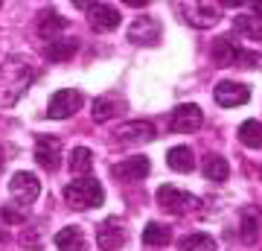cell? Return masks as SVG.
I'll list each match as a JSON object with an SVG mask.
<instances>
[{"label": "cell", "mask_w": 262, "mask_h": 251, "mask_svg": "<svg viewBox=\"0 0 262 251\" xmlns=\"http://www.w3.org/2000/svg\"><path fill=\"white\" fill-rule=\"evenodd\" d=\"M64 202L73 207V210L99 207L105 202V190H102V184H99L96 178L82 176V178H76V181H70V184L64 187Z\"/></svg>", "instance_id": "6da1fadb"}, {"label": "cell", "mask_w": 262, "mask_h": 251, "mask_svg": "<svg viewBox=\"0 0 262 251\" xmlns=\"http://www.w3.org/2000/svg\"><path fill=\"white\" fill-rule=\"evenodd\" d=\"M213 62L219 67H262V56L259 53H251V50H242L239 44H233L230 38H215L213 44Z\"/></svg>", "instance_id": "7a4b0ae2"}, {"label": "cell", "mask_w": 262, "mask_h": 251, "mask_svg": "<svg viewBox=\"0 0 262 251\" xmlns=\"http://www.w3.org/2000/svg\"><path fill=\"white\" fill-rule=\"evenodd\" d=\"M158 202L163 210H169V214H175V216L198 210V196L184 193V190H178V187H172V184H163L158 190Z\"/></svg>", "instance_id": "3957f363"}, {"label": "cell", "mask_w": 262, "mask_h": 251, "mask_svg": "<svg viewBox=\"0 0 262 251\" xmlns=\"http://www.w3.org/2000/svg\"><path fill=\"white\" fill-rule=\"evenodd\" d=\"M12 65H15V76H12L9 82H0V103L3 105H15L18 103V96L27 91V85L35 79V70L27 67V62L18 65V62L12 59Z\"/></svg>", "instance_id": "277c9868"}, {"label": "cell", "mask_w": 262, "mask_h": 251, "mask_svg": "<svg viewBox=\"0 0 262 251\" xmlns=\"http://www.w3.org/2000/svg\"><path fill=\"white\" fill-rule=\"evenodd\" d=\"M79 108H82V93L76 91V88H64V91L53 93V100L47 105V117L50 120H67Z\"/></svg>", "instance_id": "5b68a950"}, {"label": "cell", "mask_w": 262, "mask_h": 251, "mask_svg": "<svg viewBox=\"0 0 262 251\" xmlns=\"http://www.w3.org/2000/svg\"><path fill=\"white\" fill-rule=\"evenodd\" d=\"M201 123H204V111L195 103L178 105L175 111L169 114V129L175 131V134H189V131L201 129Z\"/></svg>", "instance_id": "8992f818"}, {"label": "cell", "mask_w": 262, "mask_h": 251, "mask_svg": "<svg viewBox=\"0 0 262 251\" xmlns=\"http://www.w3.org/2000/svg\"><path fill=\"white\" fill-rule=\"evenodd\" d=\"M9 193L18 205H32L41 196V181L35 172H15L9 181Z\"/></svg>", "instance_id": "52a82bcc"}, {"label": "cell", "mask_w": 262, "mask_h": 251, "mask_svg": "<svg viewBox=\"0 0 262 251\" xmlns=\"http://www.w3.org/2000/svg\"><path fill=\"white\" fill-rule=\"evenodd\" d=\"M35 161L41 169L47 172H56L61 167V140L53 138V134H41L35 140Z\"/></svg>", "instance_id": "ba28073f"}, {"label": "cell", "mask_w": 262, "mask_h": 251, "mask_svg": "<svg viewBox=\"0 0 262 251\" xmlns=\"http://www.w3.org/2000/svg\"><path fill=\"white\" fill-rule=\"evenodd\" d=\"M181 18L187 24H192V27L204 29V27H213L219 21V9L213 3H207V0H189V3L181 6Z\"/></svg>", "instance_id": "9c48e42d"}, {"label": "cell", "mask_w": 262, "mask_h": 251, "mask_svg": "<svg viewBox=\"0 0 262 251\" xmlns=\"http://www.w3.org/2000/svg\"><path fill=\"white\" fill-rule=\"evenodd\" d=\"M160 35H163V27H160V21L151 18V15H146V18H137V21L128 27V41H134V44H143V47H155V44L160 41Z\"/></svg>", "instance_id": "30bf717a"}, {"label": "cell", "mask_w": 262, "mask_h": 251, "mask_svg": "<svg viewBox=\"0 0 262 251\" xmlns=\"http://www.w3.org/2000/svg\"><path fill=\"white\" fill-rule=\"evenodd\" d=\"M151 172V164L146 155H131V158H122L120 164L111 167V176L117 181H140Z\"/></svg>", "instance_id": "8fae6325"}, {"label": "cell", "mask_w": 262, "mask_h": 251, "mask_svg": "<svg viewBox=\"0 0 262 251\" xmlns=\"http://www.w3.org/2000/svg\"><path fill=\"white\" fill-rule=\"evenodd\" d=\"M96 245L102 251H117V248L125 245V228H122V222L117 216L105 219V222L96 228Z\"/></svg>", "instance_id": "7c38bea8"}, {"label": "cell", "mask_w": 262, "mask_h": 251, "mask_svg": "<svg viewBox=\"0 0 262 251\" xmlns=\"http://www.w3.org/2000/svg\"><path fill=\"white\" fill-rule=\"evenodd\" d=\"M117 140L120 143H151L155 140V126H151L149 120H131V123H122V126H117Z\"/></svg>", "instance_id": "4fadbf2b"}, {"label": "cell", "mask_w": 262, "mask_h": 251, "mask_svg": "<svg viewBox=\"0 0 262 251\" xmlns=\"http://www.w3.org/2000/svg\"><path fill=\"white\" fill-rule=\"evenodd\" d=\"M213 96L222 108H236V105H245L251 100V91H248V85H239V82H219Z\"/></svg>", "instance_id": "5bb4252c"}, {"label": "cell", "mask_w": 262, "mask_h": 251, "mask_svg": "<svg viewBox=\"0 0 262 251\" xmlns=\"http://www.w3.org/2000/svg\"><path fill=\"white\" fill-rule=\"evenodd\" d=\"M88 18H91V27L96 29V32H111V29L120 27L122 15L114 6H108V3H94L91 9H88Z\"/></svg>", "instance_id": "9a60e30c"}, {"label": "cell", "mask_w": 262, "mask_h": 251, "mask_svg": "<svg viewBox=\"0 0 262 251\" xmlns=\"http://www.w3.org/2000/svg\"><path fill=\"white\" fill-rule=\"evenodd\" d=\"M58 251H84V234L79 225H70V228H61V231L53 237Z\"/></svg>", "instance_id": "2e32d148"}, {"label": "cell", "mask_w": 262, "mask_h": 251, "mask_svg": "<svg viewBox=\"0 0 262 251\" xmlns=\"http://www.w3.org/2000/svg\"><path fill=\"white\" fill-rule=\"evenodd\" d=\"M166 164L175 172H192L195 169V155H192L189 146H172L166 152Z\"/></svg>", "instance_id": "e0dca14e"}, {"label": "cell", "mask_w": 262, "mask_h": 251, "mask_svg": "<svg viewBox=\"0 0 262 251\" xmlns=\"http://www.w3.org/2000/svg\"><path fill=\"white\" fill-rule=\"evenodd\" d=\"M76 41L73 38H50L47 47H44V53H47L50 62H67V59L76 53Z\"/></svg>", "instance_id": "ac0fdd59"}, {"label": "cell", "mask_w": 262, "mask_h": 251, "mask_svg": "<svg viewBox=\"0 0 262 251\" xmlns=\"http://www.w3.org/2000/svg\"><path fill=\"white\" fill-rule=\"evenodd\" d=\"M120 100L114 96V93H105V96H96L94 100V108H91V114H94L96 123H108L111 117H117V108H120Z\"/></svg>", "instance_id": "d6986e66"}, {"label": "cell", "mask_w": 262, "mask_h": 251, "mask_svg": "<svg viewBox=\"0 0 262 251\" xmlns=\"http://www.w3.org/2000/svg\"><path fill=\"white\" fill-rule=\"evenodd\" d=\"M67 29V18H61V15H58V12H44V15H41V21H38V32H41V38H56L58 32H64Z\"/></svg>", "instance_id": "ffe728a7"}, {"label": "cell", "mask_w": 262, "mask_h": 251, "mask_svg": "<svg viewBox=\"0 0 262 251\" xmlns=\"http://www.w3.org/2000/svg\"><path fill=\"white\" fill-rule=\"evenodd\" d=\"M204 176H207V181H227L230 164H227L222 155H207L204 158Z\"/></svg>", "instance_id": "44dd1931"}, {"label": "cell", "mask_w": 262, "mask_h": 251, "mask_svg": "<svg viewBox=\"0 0 262 251\" xmlns=\"http://www.w3.org/2000/svg\"><path fill=\"white\" fill-rule=\"evenodd\" d=\"M178 251H215V240L210 234H187L178 240Z\"/></svg>", "instance_id": "7402d4cb"}, {"label": "cell", "mask_w": 262, "mask_h": 251, "mask_svg": "<svg viewBox=\"0 0 262 251\" xmlns=\"http://www.w3.org/2000/svg\"><path fill=\"white\" fill-rule=\"evenodd\" d=\"M94 169V152L84 146H76L73 152H70V172H76V176H88Z\"/></svg>", "instance_id": "603a6c76"}, {"label": "cell", "mask_w": 262, "mask_h": 251, "mask_svg": "<svg viewBox=\"0 0 262 251\" xmlns=\"http://www.w3.org/2000/svg\"><path fill=\"white\" fill-rule=\"evenodd\" d=\"M239 140H242V146L248 149H259L262 146V123L259 120H245L239 126Z\"/></svg>", "instance_id": "cb8c5ba5"}, {"label": "cell", "mask_w": 262, "mask_h": 251, "mask_svg": "<svg viewBox=\"0 0 262 251\" xmlns=\"http://www.w3.org/2000/svg\"><path fill=\"white\" fill-rule=\"evenodd\" d=\"M233 29L239 32V35L251 38V41H262V24H256V18L236 15V18H233Z\"/></svg>", "instance_id": "d4e9b609"}, {"label": "cell", "mask_w": 262, "mask_h": 251, "mask_svg": "<svg viewBox=\"0 0 262 251\" xmlns=\"http://www.w3.org/2000/svg\"><path fill=\"white\" fill-rule=\"evenodd\" d=\"M239 237H242L245 245H253L256 237H259V219L253 210H245L242 214V228H239Z\"/></svg>", "instance_id": "484cf974"}, {"label": "cell", "mask_w": 262, "mask_h": 251, "mask_svg": "<svg viewBox=\"0 0 262 251\" xmlns=\"http://www.w3.org/2000/svg\"><path fill=\"white\" fill-rule=\"evenodd\" d=\"M143 242H146V245H160V248H163L166 242H172V234H169L160 222H149L146 231H143Z\"/></svg>", "instance_id": "4316f807"}, {"label": "cell", "mask_w": 262, "mask_h": 251, "mask_svg": "<svg viewBox=\"0 0 262 251\" xmlns=\"http://www.w3.org/2000/svg\"><path fill=\"white\" fill-rule=\"evenodd\" d=\"M70 3H73L76 9H91L94 6V0H70Z\"/></svg>", "instance_id": "83f0119b"}, {"label": "cell", "mask_w": 262, "mask_h": 251, "mask_svg": "<svg viewBox=\"0 0 262 251\" xmlns=\"http://www.w3.org/2000/svg\"><path fill=\"white\" fill-rule=\"evenodd\" d=\"M122 3H125V6H131V9H140V6H146V3H149V0H122Z\"/></svg>", "instance_id": "f1b7e54d"}, {"label": "cell", "mask_w": 262, "mask_h": 251, "mask_svg": "<svg viewBox=\"0 0 262 251\" xmlns=\"http://www.w3.org/2000/svg\"><path fill=\"white\" fill-rule=\"evenodd\" d=\"M253 15H256V18H262V0H253Z\"/></svg>", "instance_id": "f546056e"}, {"label": "cell", "mask_w": 262, "mask_h": 251, "mask_svg": "<svg viewBox=\"0 0 262 251\" xmlns=\"http://www.w3.org/2000/svg\"><path fill=\"white\" fill-rule=\"evenodd\" d=\"M219 3H225V6H242V3H248V0H219Z\"/></svg>", "instance_id": "4dcf8cb0"}, {"label": "cell", "mask_w": 262, "mask_h": 251, "mask_svg": "<svg viewBox=\"0 0 262 251\" xmlns=\"http://www.w3.org/2000/svg\"><path fill=\"white\" fill-rule=\"evenodd\" d=\"M0 3H3V0H0Z\"/></svg>", "instance_id": "1f68e13d"}]
</instances>
